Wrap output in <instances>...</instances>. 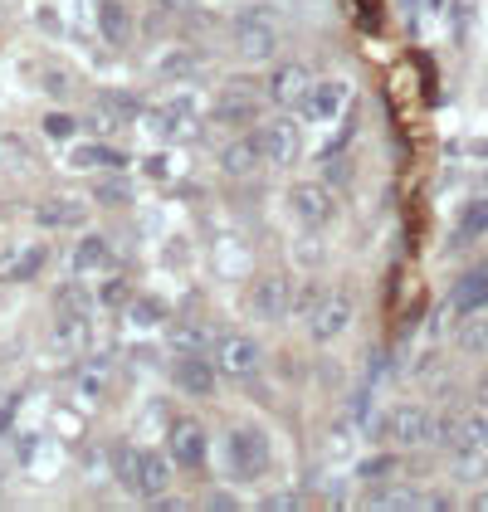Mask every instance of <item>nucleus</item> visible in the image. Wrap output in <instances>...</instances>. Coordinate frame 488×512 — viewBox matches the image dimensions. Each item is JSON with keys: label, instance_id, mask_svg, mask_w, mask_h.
Here are the masks:
<instances>
[{"label": "nucleus", "instance_id": "obj_41", "mask_svg": "<svg viewBox=\"0 0 488 512\" xmlns=\"http://www.w3.org/2000/svg\"><path fill=\"white\" fill-rule=\"evenodd\" d=\"M0 20H5V0H0Z\"/></svg>", "mask_w": 488, "mask_h": 512}, {"label": "nucleus", "instance_id": "obj_27", "mask_svg": "<svg viewBox=\"0 0 488 512\" xmlns=\"http://www.w3.org/2000/svg\"><path fill=\"white\" fill-rule=\"evenodd\" d=\"M484 235H488V200H469L454 239H459V244H474V239H484Z\"/></svg>", "mask_w": 488, "mask_h": 512}, {"label": "nucleus", "instance_id": "obj_21", "mask_svg": "<svg viewBox=\"0 0 488 512\" xmlns=\"http://www.w3.org/2000/svg\"><path fill=\"white\" fill-rule=\"evenodd\" d=\"M98 30H103V40L118 44V49L132 40V15H127L122 0H98Z\"/></svg>", "mask_w": 488, "mask_h": 512}, {"label": "nucleus", "instance_id": "obj_5", "mask_svg": "<svg viewBox=\"0 0 488 512\" xmlns=\"http://www.w3.org/2000/svg\"><path fill=\"white\" fill-rule=\"evenodd\" d=\"M215 366H220V376H230V381H254L259 366H264V352H259L254 337L225 332V337L215 342Z\"/></svg>", "mask_w": 488, "mask_h": 512}, {"label": "nucleus", "instance_id": "obj_20", "mask_svg": "<svg viewBox=\"0 0 488 512\" xmlns=\"http://www.w3.org/2000/svg\"><path fill=\"white\" fill-rule=\"evenodd\" d=\"M162 337H166V352L171 356H191V352H205L210 327H201V322H166Z\"/></svg>", "mask_w": 488, "mask_h": 512}, {"label": "nucleus", "instance_id": "obj_15", "mask_svg": "<svg viewBox=\"0 0 488 512\" xmlns=\"http://www.w3.org/2000/svg\"><path fill=\"white\" fill-rule=\"evenodd\" d=\"M44 244H15L0 254V283H30L44 269Z\"/></svg>", "mask_w": 488, "mask_h": 512}, {"label": "nucleus", "instance_id": "obj_16", "mask_svg": "<svg viewBox=\"0 0 488 512\" xmlns=\"http://www.w3.org/2000/svg\"><path fill=\"white\" fill-rule=\"evenodd\" d=\"M347 98H352V88L342 79H323V83H313V93H308V103H303V113L313 122H332L342 108H347Z\"/></svg>", "mask_w": 488, "mask_h": 512}, {"label": "nucleus", "instance_id": "obj_12", "mask_svg": "<svg viewBox=\"0 0 488 512\" xmlns=\"http://www.w3.org/2000/svg\"><path fill=\"white\" fill-rule=\"evenodd\" d=\"M210 118L225 122V127H254V122H259V98H254V88L225 83L220 98H215V108H210Z\"/></svg>", "mask_w": 488, "mask_h": 512}, {"label": "nucleus", "instance_id": "obj_6", "mask_svg": "<svg viewBox=\"0 0 488 512\" xmlns=\"http://www.w3.org/2000/svg\"><path fill=\"white\" fill-rule=\"evenodd\" d=\"M225 454H230V469L240 473V478H259V473L269 469V439H264V430H254V425L230 430Z\"/></svg>", "mask_w": 488, "mask_h": 512}, {"label": "nucleus", "instance_id": "obj_32", "mask_svg": "<svg viewBox=\"0 0 488 512\" xmlns=\"http://www.w3.org/2000/svg\"><path fill=\"white\" fill-rule=\"evenodd\" d=\"M79 127H83V122L69 118V113H44V137H49V142H69Z\"/></svg>", "mask_w": 488, "mask_h": 512}, {"label": "nucleus", "instance_id": "obj_25", "mask_svg": "<svg viewBox=\"0 0 488 512\" xmlns=\"http://www.w3.org/2000/svg\"><path fill=\"white\" fill-rule=\"evenodd\" d=\"M454 342L464 356H488V313H464V327Z\"/></svg>", "mask_w": 488, "mask_h": 512}, {"label": "nucleus", "instance_id": "obj_38", "mask_svg": "<svg viewBox=\"0 0 488 512\" xmlns=\"http://www.w3.org/2000/svg\"><path fill=\"white\" fill-rule=\"evenodd\" d=\"M327 181H332V186H347V161H332V166H327Z\"/></svg>", "mask_w": 488, "mask_h": 512}, {"label": "nucleus", "instance_id": "obj_30", "mask_svg": "<svg viewBox=\"0 0 488 512\" xmlns=\"http://www.w3.org/2000/svg\"><path fill=\"white\" fill-rule=\"evenodd\" d=\"M137 469H142V454L137 449H113V473L127 493H137Z\"/></svg>", "mask_w": 488, "mask_h": 512}, {"label": "nucleus", "instance_id": "obj_29", "mask_svg": "<svg viewBox=\"0 0 488 512\" xmlns=\"http://www.w3.org/2000/svg\"><path fill=\"white\" fill-rule=\"evenodd\" d=\"M93 200H98V205H118V210H127V205H132V181L108 176V181H98V186H93Z\"/></svg>", "mask_w": 488, "mask_h": 512}, {"label": "nucleus", "instance_id": "obj_9", "mask_svg": "<svg viewBox=\"0 0 488 512\" xmlns=\"http://www.w3.org/2000/svg\"><path fill=\"white\" fill-rule=\"evenodd\" d=\"M259 147H264V161L269 166H293L298 152H303V137H298V122L293 118H269L259 122Z\"/></svg>", "mask_w": 488, "mask_h": 512}, {"label": "nucleus", "instance_id": "obj_37", "mask_svg": "<svg viewBox=\"0 0 488 512\" xmlns=\"http://www.w3.org/2000/svg\"><path fill=\"white\" fill-rule=\"evenodd\" d=\"M264 508H269V512H288V508H298V493H269V498H264Z\"/></svg>", "mask_w": 488, "mask_h": 512}, {"label": "nucleus", "instance_id": "obj_23", "mask_svg": "<svg viewBox=\"0 0 488 512\" xmlns=\"http://www.w3.org/2000/svg\"><path fill=\"white\" fill-rule=\"evenodd\" d=\"M191 122H196V103H191V98H171L162 113H157L162 137H186V132H191Z\"/></svg>", "mask_w": 488, "mask_h": 512}, {"label": "nucleus", "instance_id": "obj_18", "mask_svg": "<svg viewBox=\"0 0 488 512\" xmlns=\"http://www.w3.org/2000/svg\"><path fill=\"white\" fill-rule=\"evenodd\" d=\"M449 449H454V454H474V459H484L488 454V415H459V420H454Z\"/></svg>", "mask_w": 488, "mask_h": 512}, {"label": "nucleus", "instance_id": "obj_7", "mask_svg": "<svg viewBox=\"0 0 488 512\" xmlns=\"http://www.w3.org/2000/svg\"><path fill=\"white\" fill-rule=\"evenodd\" d=\"M249 303H254V313L264 317V322H284L298 308V288H293L288 274H264L249 288Z\"/></svg>", "mask_w": 488, "mask_h": 512}, {"label": "nucleus", "instance_id": "obj_36", "mask_svg": "<svg viewBox=\"0 0 488 512\" xmlns=\"http://www.w3.org/2000/svg\"><path fill=\"white\" fill-rule=\"evenodd\" d=\"M132 317H142V322H162V303H152V298H142V303H137V308H132ZM166 327V322H162Z\"/></svg>", "mask_w": 488, "mask_h": 512}, {"label": "nucleus", "instance_id": "obj_1", "mask_svg": "<svg viewBox=\"0 0 488 512\" xmlns=\"http://www.w3.org/2000/svg\"><path fill=\"white\" fill-rule=\"evenodd\" d=\"M352 322H357V298H352L347 288H327L323 298H318V308L308 313V337L327 347V342L347 337Z\"/></svg>", "mask_w": 488, "mask_h": 512}, {"label": "nucleus", "instance_id": "obj_4", "mask_svg": "<svg viewBox=\"0 0 488 512\" xmlns=\"http://www.w3.org/2000/svg\"><path fill=\"white\" fill-rule=\"evenodd\" d=\"M235 49L244 64H269L279 54V30L269 20V10H244L240 30H235Z\"/></svg>", "mask_w": 488, "mask_h": 512}, {"label": "nucleus", "instance_id": "obj_19", "mask_svg": "<svg viewBox=\"0 0 488 512\" xmlns=\"http://www.w3.org/2000/svg\"><path fill=\"white\" fill-rule=\"evenodd\" d=\"M454 308L459 313H484L488 308V264L469 269V274L454 283Z\"/></svg>", "mask_w": 488, "mask_h": 512}, {"label": "nucleus", "instance_id": "obj_10", "mask_svg": "<svg viewBox=\"0 0 488 512\" xmlns=\"http://www.w3.org/2000/svg\"><path fill=\"white\" fill-rule=\"evenodd\" d=\"M171 381H176V391H181V395H196V400H205V395H215L220 366H215L205 352L176 356V361H171Z\"/></svg>", "mask_w": 488, "mask_h": 512}, {"label": "nucleus", "instance_id": "obj_22", "mask_svg": "<svg viewBox=\"0 0 488 512\" xmlns=\"http://www.w3.org/2000/svg\"><path fill=\"white\" fill-rule=\"evenodd\" d=\"M74 269H79V274H103V269H113V249H108V239L83 235L79 244H74Z\"/></svg>", "mask_w": 488, "mask_h": 512}, {"label": "nucleus", "instance_id": "obj_13", "mask_svg": "<svg viewBox=\"0 0 488 512\" xmlns=\"http://www.w3.org/2000/svg\"><path fill=\"white\" fill-rule=\"evenodd\" d=\"M35 220H40V230H83V225H88V200L49 196V200H40Z\"/></svg>", "mask_w": 488, "mask_h": 512}, {"label": "nucleus", "instance_id": "obj_33", "mask_svg": "<svg viewBox=\"0 0 488 512\" xmlns=\"http://www.w3.org/2000/svg\"><path fill=\"white\" fill-rule=\"evenodd\" d=\"M40 83H44V93H54V98H74V74L59 69V64H49L40 74Z\"/></svg>", "mask_w": 488, "mask_h": 512}, {"label": "nucleus", "instance_id": "obj_17", "mask_svg": "<svg viewBox=\"0 0 488 512\" xmlns=\"http://www.w3.org/2000/svg\"><path fill=\"white\" fill-rule=\"evenodd\" d=\"M171 464H176V459H166V454H142V469H137V498L162 503L166 488H171Z\"/></svg>", "mask_w": 488, "mask_h": 512}, {"label": "nucleus", "instance_id": "obj_31", "mask_svg": "<svg viewBox=\"0 0 488 512\" xmlns=\"http://www.w3.org/2000/svg\"><path fill=\"white\" fill-rule=\"evenodd\" d=\"M83 132H98V137H108V132H118V113L108 108V103H98V108H88L83 113Z\"/></svg>", "mask_w": 488, "mask_h": 512}, {"label": "nucleus", "instance_id": "obj_28", "mask_svg": "<svg viewBox=\"0 0 488 512\" xmlns=\"http://www.w3.org/2000/svg\"><path fill=\"white\" fill-rule=\"evenodd\" d=\"M157 74L162 79H191V74H201V54L196 49H171L166 59H157Z\"/></svg>", "mask_w": 488, "mask_h": 512}, {"label": "nucleus", "instance_id": "obj_24", "mask_svg": "<svg viewBox=\"0 0 488 512\" xmlns=\"http://www.w3.org/2000/svg\"><path fill=\"white\" fill-rule=\"evenodd\" d=\"M74 166H79V171H122V166H127V157H122L118 147L88 142V147H79V152H74Z\"/></svg>", "mask_w": 488, "mask_h": 512}, {"label": "nucleus", "instance_id": "obj_8", "mask_svg": "<svg viewBox=\"0 0 488 512\" xmlns=\"http://www.w3.org/2000/svg\"><path fill=\"white\" fill-rule=\"evenodd\" d=\"M313 74H308V64H298V59H284V64H274V74H269V98L279 103V108H303L308 103V93H313Z\"/></svg>", "mask_w": 488, "mask_h": 512}, {"label": "nucleus", "instance_id": "obj_40", "mask_svg": "<svg viewBox=\"0 0 488 512\" xmlns=\"http://www.w3.org/2000/svg\"><path fill=\"white\" fill-rule=\"evenodd\" d=\"M162 10H186V5H196V0H157Z\"/></svg>", "mask_w": 488, "mask_h": 512}, {"label": "nucleus", "instance_id": "obj_26", "mask_svg": "<svg viewBox=\"0 0 488 512\" xmlns=\"http://www.w3.org/2000/svg\"><path fill=\"white\" fill-rule=\"evenodd\" d=\"M54 313L59 317H93V293L83 288V283H64L59 293H54Z\"/></svg>", "mask_w": 488, "mask_h": 512}, {"label": "nucleus", "instance_id": "obj_35", "mask_svg": "<svg viewBox=\"0 0 488 512\" xmlns=\"http://www.w3.org/2000/svg\"><path fill=\"white\" fill-rule=\"evenodd\" d=\"M103 103H108V108H113V113H127V118H137V113H142V103H137V98H122V93H103Z\"/></svg>", "mask_w": 488, "mask_h": 512}, {"label": "nucleus", "instance_id": "obj_14", "mask_svg": "<svg viewBox=\"0 0 488 512\" xmlns=\"http://www.w3.org/2000/svg\"><path fill=\"white\" fill-rule=\"evenodd\" d=\"M259 166H269V161H264V147H259V137H254V132L220 147V171H225V176H235V181H240V176H254Z\"/></svg>", "mask_w": 488, "mask_h": 512}, {"label": "nucleus", "instance_id": "obj_2", "mask_svg": "<svg viewBox=\"0 0 488 512\" xmlns=\"http://www.w3.org/2000/svg\"><path fill=\"white\" fill-rule=\"evenodd\" d=\"M435 434H440V415H430L425 405H396L386 415V439L401 449H435Z\"/></svg>", "mask_w": 488, "mask_h": 512}, {"label": "nucleus", "instance_id": "obj_11", "mask_svg": "<svg viewBox=\"0 0 488 512\" xmlns=\"http://www.w3.org/2000/svg\"><path fill=\"white\" fill-rule=\"evenodd\" d=\"M205 449H210V439H205L201 420H176L171 434H166V454L176 459V469H201Z\"/></svg>", "mask_w": 488, "mask_h": 512}, {"label": "nucleus", "instance_id": "obj_39", "mask_svg": "<svg viewBox=\"0 0 488 512\" xmlns=\"http://www.w3.org/2000/svg\"><path fill=\"white\" fill-rule=\"evenodd\" d=\"M474 405L488 410V371H479V381H474Z\"/></svg>", "mask_w": 488, "mask_h": 512}, {"label": "nucleus", "instance_id": "obj_34", "mask_svg": "<svg viewBox=\"0 0 488 512\" xmlns=\"http://www.w3.org/2000/svg\"><path fill=\"white\" fill-rule=\"evenodd\" d=\"M396 469H401V459H396V454H381V459H366L362 469H357V478H362V483H376V478H391Z\"/></svg>", "mask_w": 488, "mask_h": 512}, {"label": "nucleus", "instance_id": "obj_3", "mask_svg": "<svg viewBox=\"0 0 488 512\" xmlns=\"http://www.w3.org/2000/svg\"><path fill=\"white\" fill-rule=\"evenodd\" d=\"M288 210H293L298 225L323 230L337 220V196H332L327 181H298V186H288Z\"/></svg>", "mask_w": 488, "mask_h": 512}]
</instances>
